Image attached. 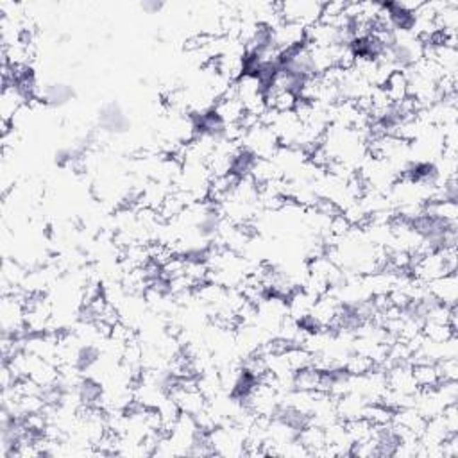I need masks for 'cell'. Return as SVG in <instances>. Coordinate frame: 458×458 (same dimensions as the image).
<instances>
[{
    "instance_id": "obj_1",
    "label": "cell",
    "mask_w": 458,
    "mask_h": 458,
    "mask_svg": "<svg viewBox=\"0 0 458 458\" xmlns=\"http://www.w3.org/2000/svg\"><path fill=\"white\" fill-rule=\"evenodd\" d=\"M322 4L324 2H307V0H301V2H281V4L274 6H276L277 16L281 18V22L297 23V25L308 29V27L315 25L321 20Z\"/></svg>"
},
{
    "instance_id": "obj_2",
    "label": "cell",
    "mask_w": 458,
    "mask_h": 458,
    "mask_svg": "<svg viewBox=\"0 0 458 458\" xmlns=\"http://www.w3.org/2000/svg\"><path fill=\"white\" fill-rule=\"evenodd\" d=\"M457 273L446 274V276L426 283V290L447 307H457Z\"/></svg>"
},
{
    "instance_id": "obj_3",
    "label": "cell",
    "mask_w": 458,
    "mask_h": 458,
    "mask_svg": "<svg viewBox=\"0 0 458 458\" xmlns=\"http://www.w3.org/2000/svg\"><path fill=\"white\" fill-rule=\"evenodd\" d=\"M287 315L294 319L296 322H301L310 315L311 307L315 303V297H311L307 290L303 288H296L290 296L287 297Z\"/></svg>"
},
{
    "instance_id": "obj_4",
    "label": "cell",
    "mask_w": 458,
    "mask_h": 458,
    "mask_svg": "<svg viewBox=\"0 0 458 458\" xmlns=\"http://www.w3.org/2000/svg\"><path fill=\"white\" fill-rule=\"evenodd\" d=\"M99 122L104 131L115 134L125 133L129 127L127 117H125V113L118 104H106L99 113Z\"/></svg>"
},
{
    "instance_id": "obj_5",
    "label": "cell",
    "mask_w": 458,
    "mask_h": 458,
    "mask_svg": "<svg viewBox=\"0 0 458 458\" xmlns=\"http://www.w3.org/2000/svg\"><path fill=\"white\" fill-rule=\"evenodd\" d=\"M74 390H76L81 406H101V403H103L104 389L97 379L81 378Z\"/></svg>"
},
{
    "instance_id": "obj_6",
    "label": "cell",
    "mask_w": 458,
    "mask_h": 458,
    "mask_svg": "<svg viewBox=\"0 0 458 458\" xmlns=\"http://www.w3.org/2000/svg\"><path fill=\"white\" fill-rule=\"evenodd\" d=\"M72 97H74V91L69 84L54 83L40 88L38 101L43 104H49V106L59 108V106H64V104L69 103Z\"/></svg>"
},
{
    "instance_id": "obj_7",
    "label": "cell",
    "mask_w": 458,
    "mask_h": 458,
    "mask_svg": "<svg viewBox=\"0 0 458 458\" xmlns=\"http://www.w3.org/2000/svg\"><path fill=\"white\" fill-rule=\"evenodd\" d=\"M297 440L307 447V451L310 454H319L328 442H326V432L324 428L317 426V424L308 423L303 430H299L297 433Z\"/></svg>"
},
{
    "instance_id": "obj_8",
    "label": "cell",
    "mask_w": 458,
    "mask_h": 458,
    "mask_svg": "<svg viewBox=\"0 0 458 458\" xmlns=\"http://www.w3.org/2000/svg\"><path fill=\"white\" fill-rule=\"evenodd\" d=\"M383 91L390 99V103H401L408 97V79L403 70H396L389 76V79L383 84Z\"/></svg>"
},
{
    "instance_id": "obj_9",
    "label": "cell",
    "mask_w": 458,
    "mask_h": 458,
    "mask_svg": "<svg viewBox=\"0 0 458 458\" xmlns=\"http://www.w3.org/2000/svg\"><path fill=\"white\" fill-rule=\"evenodd\" d=\"M321 376L322 372L319 369H315L314 365L299 369L294 372L292 378V385L294 390H303V392H319V385H321Z\"/></svg>"
},
{
    "instance_id": "obj_10",
    "label": "cell",
    "mask_w": 458,
    "mask_h": 458,
    "mask_svg": "<svg viewBox=\"0 0 458 458\" xmlns=\"http://www.w3.org/2000/svg\"><path fill=\"white\" fill-rule=\"evenodd\" d=\"M256 161H258V156L242 147L239 152H236L235 158H233L231 174L239 179H251L254 167H256Z\"/></svg>"
},
{
    "instance_id": "obj_11",
    "label": "cell",
    "mask_w": 458,
    "mask_h": 458,
    "mask_svg": "<svg viewBox=\"0 0 458 458\" xmlns=\"http://www.w3.org/2000/svg\"><path fill=\"white\" fill-rule=\"evenodd\" d=\"M412 374L417 389H433L440 383L435 364H412Z\"/></svg>"
},
{
    "instance_id": "obj_12",
    "label": "cell",
    "mask_w": 458,
    "mask_h": 458,
    "mask_svg": "<svg viewBox=\"0 0 458 458\" xmlns=\"http://www.w3.org/2000/svg\"><path fill=\"white\" fill-rule=\"evenodd\" d=\"M420 333H423L424 338H428V340H432V342H437V344L457 337V330H454V328H451L450 324H442V322H433V321L424 322Z\"/></svg>"
},
{
    "instance_id": "obj_13",
    "label": "cell",
    "mask_w": 458,
    "mask_h": 458,
    "mask_svg": "<svg viewBox=\"0 0 458 458\" xmlns=\"http://www.w3.org/2000/svg\"><path fill=\"white\" fill-rule=\"evenodd\" d=\"M392 416H394V412L379 401L367 403V405L364 406V413H362V417H364L365 420H369L372 426H385V424H390L392 423Z\"/></svg>"
},
{
    "instance_id": "obj_14",
    "label": "cell",
    "mask_w": 458,
    "mask_h": 458,
    "mask_svg": "<svg viewBox=\"0 0 458 458\" xmlns=\"http://www.w3.org/2000/svg\"><path fill=\"white\" fill-rule=\"evenodd\" d=\"M376 367V364L372 362L369 356L360 355V353L351 351L344 360V369L351 376H364L367 372H371Z\"/></svg>"
},
{
    "instance_id": "obj_15",
    "label": "cell",
    "mask_w": 458,
    "mask_h": 458,
    "mask_svg": "<svg viewBox=\"0 0 458 458\" xmlns=\"http://www.w3.org/2000/svg\"><path fill=\"white\" fill-rule=\"evenodd\" d=\"M437 372H439L440 383L442 382H457L458 379V360L457 356L453 358H442L435 362Z\"/></svg>"
},
{
    "instance_id": "obj_16",
    "label": "cell",
    "mask_w": 458,
    "mask_h": 458,
    "mask_svg": "<svg viewBox=\"0 0 458 458\" xmlns=\"http://www.w3.org/2000/svg\"><path fill=\"white\" fill-rule=\"evenodd\" d=\"M140 8L144 9L145 13H158L159 9H163L161 2H142Z\"/></svg>"
}]
</instances>
